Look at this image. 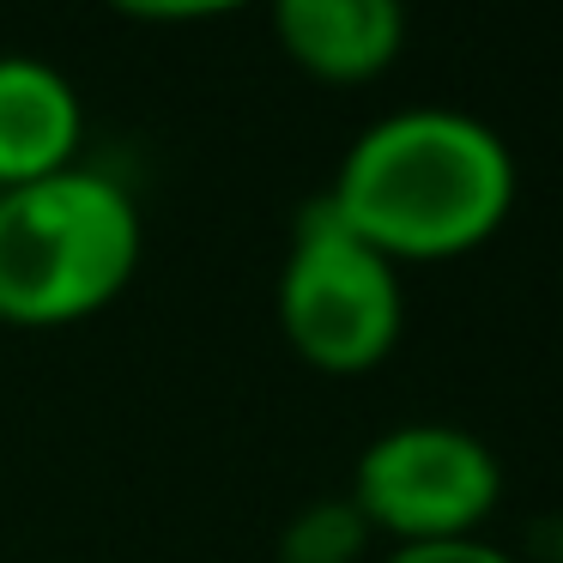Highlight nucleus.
I'll return each instance as SVG.
<instances>
[{
    "label": "nucleus",
    "mask_w": 563,
    "mask_h": 563,
    "mask_svg": "<svg viewBox=\"0 0 563 563\" xmlns=\"http://www.w3.org/2000/svg\"><path fill=\"white\" fill-rule=\"evenodd\" d=\"M382 563H515L485 539H437V545H394Z\"/></svg>",
    "instance_id": "obj_8"
},
{
    "label": "nucleus",
    "mask_w": 563,
    "mask_h": 563,
    "mask_svg": "<svg viewBox=\"0 0 563 563\" xmlns=\"http://www.w3.org/2000/svg\"><path fill=\"white\" fill-rule=\"evenodd\" d=\"M369 521L352 497H321L297 509L279 533V563H357L369 551Z\"/></svg>",
    "instance_id": "obj_7"
},
{
    "label": "nucleus",
    "mask_w": 563,
    "mask_h": 563,
    "mask_svg": "<svg viewBox=\"0 0 563 563\" xmlns=\"http://www.w3.org/2000/svg\"><path fill=\"white\" fill-rule=\"evenodd\" d=\"M115 13L128 19H164V25H176V19H219V13H236V7H249V0H110Z\"/></svg>",
    "instance_id": "obj_9"
},
{
    "label": "nucleus",
    "mask_w": 563,
    "mask_h": 563,
    "mask_svg": "<svg viewBox=\"0 0 563 563\" xmlns=\"http://www.w3.org/2000/svg\"><path fill=\"white\" fill-rule=\"evenodd\" d=\"M140 207L115 176L74 170L0 188V321L67 328L134 279Z\"/></svg>",
    "instance_id": "obj_2"
},
{
    "label": "nucleus",
    "mask_w": 563,
    "mask_h": 563,
    "mask_svg": "<svg viewBox=\"0 0 563 563\" xmlns=\"http://www.w3.org/2000/svg\"><path fill=\"white\" fill-rule=\"evenodd\" d=\"M515 152L490 122L442 103H412L345 146L333 188L321 200L352 236L376 255L400 261H454L490 243L515 212Z\"/></svg>",
    "instance_id": "obj_1"
},
{
    "label": "nucleus",
    "mask_w": 563,
    "mask_h": 563,
    "mask_svg": "<svg viewBox=\"0 0 563 563\" xmlns=\"http://www.w3.org/2000/svg\"><path fill=\"white\" fill-rule=\"evenodd\" d=\"M86 110L62 67L0 55V188H25L79 164Z\"/></svg>",
    "instance_id": "obj_6"
},
{
    "label": "nucleus",
    "mask_w": 563,
    "mask_h": 563,
    "mask_svg": "<svg viewBox=\"0 0 563 563\" xmlns=\"http://www.w3.org/2000/svg\"><path fill=\"white\" fill-rule=\"evenodd\" d=\"M279 49L321 86H369L406 49V0H267Z\"/></svg>",
    "instance_id": "obj_5"
},
{
    "label": "nucleus",
    "mask_w": 563,
    "mask_h": 563,
    "mask_svg": "<svg viewBox=\"0 0 563 563\" xmlns=\"http://www.w3.org/2000/svg\"><path fill=\"white\" fill-rule=\"evenodd\" d=\"M352 503L369 533L394 545H437V539H478V527L503 503V466L485 437L461 424H394L357 454Z\"/></svg>",
    "instance_id": "obj_4"
},
{
    "label": "nucleus",
    "mask_w": 563,
    "mask_h": 563,
    "mask_svg": "<svg viewBox=\"0 0 563 563\" xmlns=\"http://www.w3.org/2000/svg\"><path fill=\"white\" fill-rule=\"evenodd\" d=\"M279 328L309 369L364 376L400 345V267L352 236L328 200H309L291 224L279 273Z\"/></svg>",
    "instance_id": "obj_3"
}]
</instances>
